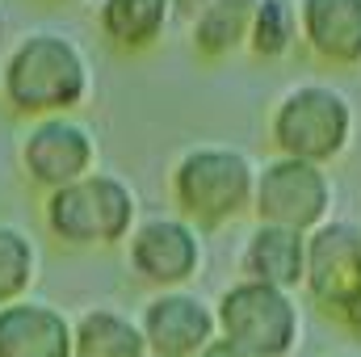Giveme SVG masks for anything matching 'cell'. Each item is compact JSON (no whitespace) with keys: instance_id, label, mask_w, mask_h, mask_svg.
<instances>
[{"instance_id":"13","label":"cell","mask_w":361,"mask_h":357,"mask_svg":"<svg viewBox=\"0 0 361 357\" xmlns=\"http://www.w3.org/2000/svg\"><path fill=\"white\" fill-rule=\"evenodd\" d=\"M257 0H173V21L185 25L197 55L219 59L235 47H248Z\"/></svg>"},{"instance_id":"19","label":"cell","mask_w":361,"mask_h":357,"mask_svg":"<svg viewBox=\"0 0 361 357\" xmlns=\"http://www.w3.org/2000/svg\"><path fill=\"white\" fill-rule=\"evenodd\" d=\"M197 357H257V353H248V349H240L235 341H227V337H219V341H210L206 349Z\"/></svg>"},{"instance_id":"20","label":"cell","mask_w":361,"mask_h":357,"mask_svg":"<svg viewBox=\"0 0 361 357\" xmlns=\"http://www.w3.org/2000/svg\"><path fill=\"white\" fill-rule=\"evenodd\" d=\"M336 324H341L349 337H357V341H361V294L349 303V307H345V311H341V320H336Z\"/></svg>"},{"instance_id":"21","label":"cell","mask_w":361,"mask_h":357,"mask_svg":"<svg viewBox=\"0 0 361 357\" xmlns=\"http://www.w3.org/2000/svg\"><path fill=\"white\" fill-rule=\"evenodd\" d=\"M336 357H361V353H336Z\"/></svg>"},{"instance_id":"16","label":"cell","mask_w":361,"mask_h":357,"mask_svg":"<svg viewBox=\"0 0 361 357\" xmlns=\"http://www.w3.org/2000/svg\"><path fill=\"white\" fill-rule=\"evenodd\" d=\"M143 328L109 307L85 311L76 324V357H147Z\"/></svg>"},{"instance_id":"15","label":"cell","mask_w":361,"mask_h":357,"mask_svg":"<svg viewBox=\"0 0 361 357\" xmlns=\"http://www.w3.org/2000/svg\"><path fill=\"white\" fill-rule=\"evenodd\" d=\"M97 25L122 51H147L173 25V0H97Z\"/></svg>"},{"instance_id":"12","label":"cell","mask_w":361,"mask_h":357,"mask_svg":"<svg viewBox=\"0 0 361 357\" xmlns=\"http://www.w3.org/2000/svg\"><path fill=\"white\" fill-rule=\"evenodd\" d=\"M0 357H76V328L47 303L0 307Z\"/></svg>"},{"instance_id":"4","label":"cell","mask_w":361,"mask_h":357,"mask_svg":"<svg viewBox=\"0 0 361 357\" xmlns=\"http://www.w3.org/2000/svg\"><path fill=\"white\" fill-rule=\"evenodd\" d=\"M42 219L55 240L76 248H109L130 240L139 227V198L135 189L114 173H89L63 189H51L42 202Z\"/></svg>"},{"instance_id":"9","label":"cell","mask_w":361,"mask_h":357,"mask_svg":"<svg viewBox=\"0 0 361 357\" xmlns=\"http://www.w3.org/2000/svg\"><path fill=\"white\" fill-rule=\"evenodd\" d=\"M130 269L164 290L185 286L197 269H202V236L193 223H185L177 214H156L143 219L130 231Z\"/></svg>"},{"instance_id":"5","label":"cell","mask_w":361,"mask_h":357,"mask_svg":"<svg viewBox=\"0 0 361 357\" xmlns=\"http://www.w3.org/2000/svg\"><path fill=\"white\" fill-rule=\"evenodd\" d=\"M214 320H219V337L235 341L240 349L257 357H290L302 341V311L294 294L248 277H240L219 294Z\"/></svg>"},{"instance_id":"14","label":"cell","mask_w":361,"mask_h":357,"mask_svg":"<svg viewBox=\"0 0 361 357\" xmlns=\"http://www.w3.org/2000/svg\"><path fill=\"white\" fill-rule=\"evenodd\" d=\"M240 269H244L248 282L277 286V290L294 294L307 282V236L286 231V227H269V223H257L248 231V240H244Z\"/></svg>"},{"instance_id":"11","label":"cell","mask_w":361,"mask_h":357,"mask_svg":"<svg viewBox=\"0 0 361 357\" xmlns=\"http://www.w3.org/2000/svg\"><path fill=\"white\" fill-rule=\"evenodd\" d=\"M298 38L332 68H361V0H298Z\"/></svg>"},{"instance_id":"17","label":"cell","mask_w":361,"mask_h":357,"mask_svg":"<svg viewBox=\"0 0 361 357\" xmlns=\"http://www.w3.org/2000/svg\"><path fill=\"white\" fill-rule=\"evenodd\" d=\"M298 42V0H257L248 51L261 59H281Z\"/></svg>"},{"instance_id":"10","label":"cell","mask_w":361,"mask_h":357,"mask_svg":"<svg viewBox=\"0 0 361 357\" xmlns=\"http://www.w3.org/2000/svg\"><path fill=\"white\" fill-rule=\"evenodd\" d=\"M143 341L156 357H197L210 341H219L214 307H206L197 294L164 290L143 307Z\"/></svg>"},{"instance_id":"18","label":"cell","mask_w":361,"mask_h":357,"mask_svg":"<svg viewBox=\"0 0 361 357\" xmlns=\"http://www.w3.org/2000/svg\"><path fill=\"white\" fill-rule=\"evenodd\" d=\"M34 273H38L34 240L21 227L0 223V307L21 303V294L34 286Z\"/></svg>"},{"instance_id":"7","label":"cell","mask_w":361,"mask_h":357,"mask_svg":"<svg viewBox=\"0 0 361 357\" xmlns=\"http://www.w3.org/2000/svg\"><path fill=\"white\" fill-rule=\"evenodd\" d=\"M307 298L341 320V311L361 294V223L357 219H328L307 236Z\"/></svg>"},{"instance_id":"2","label":"cell","mask_w":361,"mask_h":357,"mask_svg":"<svg viewBox=\"0 0 361 357\" xmlns=\"http://www.w3.org/2000/svg\"><path fill=\"white\" fill-rule=\"evenodd\" d=\"M169 189L180 219L193 227H223L252 210L257 198V164L227 143H197L180 152Z\"/></svg>"},{"instance_id":"8","label":"cell","mask_w":361,"mask_h":357,"mask_svg":"<svg viewBox=\"0 0 361 357\" xmlns=\"http://www.w3.org/2000/svg\"><path fill=\"white\" fill-rule=\"evenodd\" d=\"M21 169L38 189H63L72 181L97 173V139L72 114L30 122L21 139Z\"/></svg>"},{"instance_id":"6","label":"cell","mask_w":361,"mask_h":357,"mask_svg":"<svg viewBox=\"0 0 361 357\" xmlns=\"http://www.w3.org/2000/svg\"><path fill=\"white\" fill-rule=\"evenodd\" d=\"M332 202H336V189H332L328 169L319 164L273 156L269 164L257 169V198H252L257 223L311 236L315 227L332 219Z\"/></svg>"},{"instance_id":"22","label":"cell","mask_w":361,"mask_h":357,"mask_svg":"<svg viewBox=\"0 0 361 357\" xmlns=\"http://www.w3.org/2000/svg\"><path fill=\"white\" fill-rule=\"evenodd\" d=\"M59 4H72V0H59Z\"/></svg>"},{"instance_id":"3","label":"cell","mask_w":361,"mask_h":357,"mask_svg":"<svg viewBox=\"0 0 361 357\" xmlns=\"http://www.w3.org/2000/svg\"><path fill=\"white\" fill-rule=\"evenodd\" d=\"M353 101L324 80L290 85L269 109V139L277 156L328 169L353 143Z\"/></svg>"},{"instance_id":"1","label":"cell","mask_w":361,"mask_h":357,"mask_svg":"<svg viewBox=\"0 0 361 357\" xmlns=\"http://www.w3.org/2000/svg\"><path fill=\"white\" fill-rule=\"evenodd\" d=\"M92 68L85 47L59 30L21 34L0 63V97L13 114L38 122L72 114L89 101Z\"/></svg>"}]
</instances>
